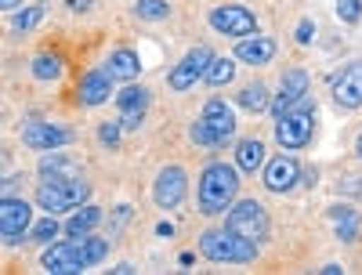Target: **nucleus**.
<instances>
[{
	"mask_svg": "<svg viewBox=\"0 0 362 275\" xmlns=\"http://www.w3.org/2000/svg\"><path fill=\"white\" fill-rule=\"evenodd\" d=\"M69 141H73V134L66 127H54V124H29L22 131V145L37 148V152H54V148H62Z\"/></svg>",
	"mask_w": 362,
	"mask_h": 275,
	"instance_id": "nucleus-15",
	"label": "nucleus"
},
{
	"mask_svg": "<svg viewBox=\"0 0 362 275\" xmlns=\"http://www.w3.org/2000/svg\"><path fill=\"white\" fill-rule=\"evenodd\" d=\"M134 11H138V18L160 22V18H167V15H170V4H167V0H138Z\"/></svg>",
	"mask_w": 362,
	"mask_h": 275,
	"instance_id": "nucleus-27",
	"label": "nucleus"
},
{
	"mask_svg": "<svg viewBox=\"0 0 362 275\" xmlns=\"http://www.w3.org/2000/svg\"><path fill=\"white\" fill-rule=\"evenodd\" d=\"M33 76L37 80H58L62 76V58L58 54H37L33 58Z\"/></svg>",
	"mask_w": 362,
	"mask_h": 275,
	"instance_id": "nucleus-25",
	"label": "nucleus"
},
{
	"mask_svg": "<svg viewBox=\"0 0 362 275\" xmlns=\"http://www.w3.org/2000/svg\"><path fill=\"white\" fill-rule=\"evenodd\" d=\"M40 18H44V8H25V11H15L11 25L18 29V33H25V29H33Z\"/></svg>",
	"mask_w": 362,
	"mask_h": 275,
	"instance_id": "nucleus-29",
	"label": "nucleus"
},
{
	"mask_svg": "<svg viewBox=\"0 0 362 275\" xmlns=\"http://www.w3.org/2000/svg\"><path fill=\"white\" fill-rule=\"evenodd\" d=\"M105 254H109V239L80 235V239L54 242V247H47L44 257H40V264H44V271H51V275H73V271H83V268H90V264H98Z\"/></svg>",
	"mask_w": 362,
	"mask_h": 275,
	"instance_id": "nucleus-1",
	"label": "nucleus"
},
{
	"mask_svg": "<svg viewBox=\"0 0 362 275\" xmlns=\"http://www.w3.org/2000/svg\"><path fill=\"white\" fill-rule=\"evenodd\" d=\"M312 116H315V105L308 109L305 102H300L297 109H290V112H283L279 119H276V141L283 145V148H305L308 141H312Z\"/></svg>",
	"mask_w": 362,
	"mask_h": 275,
	"instance_id": "nucleus-6",
	"label": "nucleus"
},
{
	"mask_svg": "<svg viewBox=\"0 0 362 275\" xmlns=\"http://www.w3.org/2000/svg\"><path fill=\"white\" fill-rule=\"evenodd\" d=\"M334 102L341 109H358L362 105V62H351L344 66L337 76H334Z\"/></svg>",
	"mask_w": 362,
	"mask_h": 275,
	"instance_id": "nucleus-13",
	"label": "nucleus"
},
{
	"mask_svg": "<svg viewBox=\"0 0 362 275\" xmlns=\"http://www.w3.org/2000/svg\"><path fill=\"white\" fill-rule=\"evenodd\" d=\"M109 95H112V76H109L105 69L87 73V76L80 80V87H76L80 105H102V102H109Z\"/></svg>",
	"mask_w": 362,
	"mask_h": 275,
	"instance_id": "nucleus-17",
	"label": "nucleus"
},
{
	"mask_svg": "<svg viewBox=\"0 0 362 275\" xmlns=\"http://www.w3.org/2000/svg\"><path fill=\"white\" fill-rule=\"evenodd\" d=\"M312 37H315V25L305 18V22L297 25V44H312Z\"/></svg>",
	"mask_w": 362,
	"mask_h": 275,
	"instance_id": "nucleus-32",
	"label": "nucleus"
},
{
	"mask_svg": "<svg viewBox=\"0 0 362 275\" xmlns=\"http://www.w3.org/2000/svg\"><path fill=\"white\" fill-rule=\"evenodd\" d=\"M185 189H189V177L181 167H163L156 174V185H153V199L160 210H174L181 206V199H185Z\"/></svg>",
	"mask_w": 362,
	"mask_h": 275,
	"instance_id": "nucleus-12",
	"label": "nucleus"
},
{
	"mask_svg": "<svg viewBox=\"0 0 362 275\" xmlns=\"http://www.w3.org/2000/svg\"><path fill=\"white\" fill-rule=\"evenodd\" d=\"M199 250L214 264H250L257 257V242L235 235L232 228H210L199 235Z\"/></svg>",
	"mask_w": 362,
	"mask_h": 275,
	"instance_id": "nucleus-3",
	"label": "nucleus"
},
{
	"mask_svg": "<svg viewBox=\"0 0 362 275\" xmlns=\"http://www.w3.org/2000/svg\"><path fill=\"white\" fill-rule=\"evenodd\" d=\"M189 138L196 145H206V148H225L235 138V116H232V109L221 98H210L203 105V116L189 127Z\"/></svg>",
	"mask_w": 362,
	"mask_h": 275,
	"instance_id": "nucleus-4",
	"label": "nucleus"
},
{
	"mask_svg": "<svg viewBox=\"0 0 362 275\" xmlns=\"http://www.w3.org/2000/svg\"><path fill=\"white\" fill-rule=\"evenodd\" d=\"M203 80H206L210 87H225V83H232V80H235V62H232V58H214Z\"/></svg>",
	"mask_w": 362,
	"mask_h": 275,
	"instance_id": "nucleus-24",
	"label": "nucleus"
},
{
	"mask_svg": "<svg viewBox=\"0 0 362 275\" xmlns=\"http://www.w3.org/2000/svg\"><path fill=\"white\" fill-rule=\"evenodd\" d=\"M337 15H341V22L355 25L362 18V0H337Z\"/></svg>",
	"mask_w": 362,
	"mask_h": 275,
	"instance_id": "nucleus-30",
	"label": "nucleus"
},
{
	"mask_svg": "<svg viewBox=\"0 0 362 275\" xmlns=\"http://www.w3.org/2000/svg\"><path fill=\"white\" fill-rule=\"evenodd\" d=\"M98 221H102V210H98V206H80L73 218L66 221V235H69V239H80V235H87L90 228H95Z\"/></svg>",
	"mask_w": 362,
	"mask_h": 275,
	"instance_id": "nucleus-22",
	"label": "nucleus"
},
{
	"mask_svg": "<svg viewBox=\"0 0 362 275\" xmlns=\"http://www.w3.org/2000/svg\"><path fill=\"white\" fill-rule=\"evenodd\" d=\"M119 127H124V124H102L98 127V141L109 145V148H116L119 145Z\"/></svg>",
	"mask_w": 362,
	"mask_h": 275,
	"instance_id": "nucleus-31",
	"label": "nucleus"
},
{
	"mask_svg": "<svg viewBox=\"0 0 362 275\" xmlns=\"http://www.w3.org/2000/svg\"><path fill=\"white\" fill-rule=\"evenodd\" d=\"M297 181H300V163L293 156H276V160L264 167V189L276 192V196L290 192Z\"/></svg>",
	"mask_w": 362,
	"mask_h": 275,
	"instance_id": "nucleus-14",
	"label": "nucleus"
},
{
	"mask_svg": "<svg viewBox=\"0 0 362 275\" xmlns=\"http://www.w3.org/2000/svg\"><path fill=\"white\" fill-rule=\"evenodd\" d=\"M239 105H243L247 112H264V109H272L268 87H264V83H247L243 90H239Z\"/></svg>",
	"mask_w": 362,
	"mask_h": 275,
	"instance_id": "nucleus-23",
	"label": "nucleus"
},
{
	"mask_svg": "<svg viewBox=\"0 0 362 275\" xmlns=\"http://www.w3.org/2000/svg\"><path fill=\"white\" fill-rule=\"evenodd\" d=\"M225 228H232L235 235H243V239L261 242V239L268 235V213H264V206H261L257 199H243V203L228 206Z\"/></svg>",
	"mask_w": 362,
	"mask_h": 275,
	"instance_id": "nucleus-7",
	"label": "nucleus"
},
{
	"mask_svg": "<svg viewBox=\"0 0 362 275\" xmlns=\"http://www.w3.org/2000/svg\"><path fill=\"white\" fill-rule=\"evenodd\" d=\"M4 4V11H15V8H22V0H0Z\"/></svg>",
	"mask_w": 362,
	"mask_h": 275,
	"instance_id": "nucleus-34",
	"label": "nucleus"
},
{
	"mask_svg": "<svg viewBox=\"0 0 362 275\" xmlns=\"http://www.w3.org/2000/svg\"><path fill=\"white\" fill-rule=\"evenodd\" d=\"M40 174H44V177H73V160L51 152V156L40 160Z\"/></svg>",
	"mask_w": 362,
	"mask_h": 275,
	"instance_id": "nucleus-26",
	"label": "nucleus"
},
{
	"mask_svg": "<svg viewBox=\"0 0 362 275\" xmlns=\"http://www.w3.org/2000/svg\"><path fill=\"white\" fill-rule=\"evenodd\" d=\"M355 152H358V156H362V134H358V141H355Z\"/></svg>",
	"mask_w": 362,
	"mask_h": 275,
	"instance_id": "nucleus-35",
	"label": "nucleus"
},
{
	"mask_svg": "<svg viewBox=\"0 0 362 275\" xmlns=\"http://www.w3.org/2000/svg\"><path fill=\"white\" fill-rule=\"evenodd\" d=\"M235 192H239V170L228 163H210L199 174V213L218 218L235 203Z\"/></svg>",
	"mask_w": 362,
	"mask_h": 275,
	"instance_id": "nucleus-2",
	"label": "nucleus"
},
{
	"mask_svg": "<svg viewBox=\"0 0 362 275\" xmlns=\"http://www.w3.org/2000/svg\"><path fill=\"white\" fill-rule=\"evenodd\" d=\"M54 235H58V221H54V213H47L44 221H37L33 228H29V239H33V242H51Z\"/></svg>",
	"mask_w": 362,
	"mask_h": 275,
	"instance_id": "nucleus-28",
	"label": "nucleus"
},
{
	"mask_svg": "<svg viewBox=\"0 0 362 275\" xmlns=\"http://www.w3.org/2000/svg\"><path fill=\"white\" fill-rule=\"evenodd\" d=\"M235 58L239 62H247V66H268L272 58H276V40L272 37H243L235 44Z\"/></svg>",
	"mask_w": 362,
	"mask_h": 275,
	"instance_id": "nucleus-18",
	"label": "nucleus"
},
{
	"mask_svg": "<svg viewBox=\"0 0 362 275\" xmlns=\"http://www.w3.org/2000/svg\"><path fill=\"white\" fill-rule=\"evenodd\" d=\"M210 25H214L218 33H225V37H239V40H243V37H250L257 29V18L243 4H218L214 11H210Z\"/></svg>",
	"mask_w": 362,
	"mask_h": 275,
	"instance_id": "nucleus-9",
	"label": "nucleus"
},
{
	"mask_svg": "<svg viewBox=\"0 0 362 275\" xmlns=\"http://www.w3.org/2000/svg\"><path fill=\"white\" fill-rule=\"evenodd\" d=\"M116 105H119V124H124V131H138L141 127V116L148 109V90L145 87H124L116 95Z\"/></svg>",
	"mask_w": 362,
	"mask_h": 275,
	"instance_id": "nucleus-16",
	"label": "nucleus"
},
{
	"mask_svg": "<svg viewBox=\"0 0 362 275\" xmlns=\"http://www.w3.org/2000/svg\"><path fill=\"white\" fill-rule=\"evenodd\" d=\"M29 228H33V206L15 196L0 199V235L8 247H15L18 239H29Z\"/></svg>",
	"mask_w": 362,
	"mask_h": 275,
	"instance_id": "nucleus-8",
	"label": "nucleus"
},
{
	"mask_svg": "<svg viewBox=\"0 0 362 275\" xmlns=\"http://www.w3.org/2000/svg\"><path fill=\"white\" fill-rule=\"evenodd\" d=\"M210 62H214V54H210V47H192L181 62L170 69V76H167V83H170V90H189V87H196V80H203L206 76V69H210Z\"/></svg>",
	"mask_w": 362,
	"mask_h": 275,
	"instance_id": "nucleus-10",
	"label": "nucleus"
},
{
	"mask_svg": "<svg viewBox=\"0 0 362 275\" xmlns=\"http://www.w3.org/2000/svg\"><path fill=\"white\" fill-rule=\"evenodd\" d=\"M308 87H312V80H308V73L305 69H286L283 73V80H279V95L272 98V116H283V112H290V109H297L300 102L308 98Z\"/></svg>",
	"mask_w": 362,
	"mask_h": 275,
	"instance_id": "nucleus-11",
	"label": "nucleus"
},
{
	"mask_svg": "<svg viewBox=\"0 0 362 275\" xmlns=\"http://www.w3.org/2000/svg\"><path fill=\"white\" fill-rule=\"evenodd\" d=\"M329 218H334V228H337V235H341L344 242H355V239H358L362 221H358V213H355L351 206H334V210H329Z\"/></svg>",
	"mask_w": 362,
	"mask_h": 275,
	"instance_id": "nucleus-21",
	"label": "nucleus"
},
{
	"mask_svg": "<svg viewBox=\"0 0 362 275\" xmlns=\"http://www.w3.org/2000/svg\"><path fill=\"white\" fill-rule=\"evenodd\" d=\"M235 163H239V170H243V174H257V170L264 167V145H261L257 138L239 141V148H235Z\"/></svg>",
	"mask_w": 362,
	"mask_h": 275,
	"instance_id": "nucleus-20",
	"label": "nucleus"
},
{
	"mask_svg": "<svg viewBox=\"0 0 362 275\" xmlns=\"http://www.w3.org/2000/svg\"><path fill=\"white\" fill-rule=\"evenodd\" d=\"M66 4H69L73 11H87V8H90V0H66Z\"/></svg>",
	"mask_w": 362,
	"mask_h": 275,
	"instance_id": "nucleus-33",
	"label": "nucleus"
},
{
	"mask_svg": "<svg viewBox=\"0 0 362 275\" xmlns=\"http://www.w3.org/2000/svg\"><path fill=\"white\" fill-rule=\"evenodd\" d=\"M105 73L112 76V80H134L138 73H141V62H138V54L134 51H112L109 58H105Z\"/></svg>",
	"mask_w": 362,
	"mask_h": 275,
	"instance_id": "nucleus-19",
	"label": "nucleus"
},
{
	"mask_svg": "<svg viewBox=\"0 0 362 275\" xmlns=\"http://www.w3.org/2000/svg\"><path fill=\"white\" fill-rule=\"evenodd\" d=\"M87 196H90V185L87 181H76V177H47L37 185V203L47 213L73 210V206L87 203Z\"/></svg>",
	"mask_w": 362,
	"mask_h": 275,
	"instance_id": "nucleus-5",
	"label": "nucleus"
}]
</instances>
